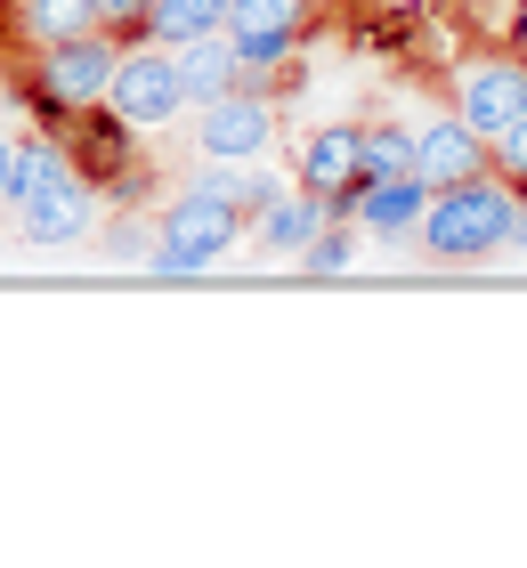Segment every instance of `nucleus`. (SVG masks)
<instances>
[{"instance_id":"1","label":"nucleus","mask_w":527,"mask_h":568,"mask_svg":"<svg viewBox=\"0 0 527 568\" xmlns=\"http://www.w3.org/2000/svg\"><path fill=\"white\" fill-rule=\"evenodd\" d=\"M511 203L519 187L511 179H463V187H438L430 203H422V252L430 261H495V252L511 244Z\"/></svg>"},{"instance_id":"2","label":"nucleus","mask_w":527,"mask_h":568,"mask_svg":"<svg viewBox=\"0 0 527 568\" xmlns=\"http://www.w3.org/2000/svg\"><path fill=\"white\" fill-rule=\"evenodd\" d=\"M244 227H252V220L235 212V203L203 195V187H188V195H171L163 227H154L146 268H154V276H195V268L220 261V252H235V236H244Z\"/></svg>"},{"instance_id":"3","label":"nucleus","mask_w":527,"mask_h":568,"mask_svg":"<svg viewBox=\"0 0 527 568\" xmlns=\"http://www.w3.org/2000/svg\"><path fill=\"white\" fill-rule=\"evenodd\" d=\"M105 106H114L130 131H163V122L188 114V82H179V58L163 41H130L114 82H105Z\"/></svg>"},{"instance_id":"4","label":"nucleus","mask_w":527,"mask_h":568,"mask_svg":"<svg viewBox=\"0 0 527 568\" xmlns=\"http://www.w3.org/2000/svg\"><path fill=\"white\" fill-rule=\"evenodd\" d=\"M114 65H122V41L98 33V24L73 33V41H49L41 49V106H49V122L73 114V106H98L105 82H114Z\"/></svg>"},{"instance_id":"5","label":"nucleus","mask_w":527,"mask_h":568,"mask_svg":"<svg viewBox=\"0 0 527 568\" xmlns=\"http://www.w3.org/2000/svg\"><path fill=\"white\" fill-rule=\"evenodd\" d=\"M268 139H276V106L260 90H244V82L195 106V146L211 154V163H260Z\"/></svg>"},{"instance_id":"6","label":"nucleus","mask_w":527,"mask_h":568,"mask_svg":"<svg viewBox=\"0 0 527 568\" xmlns=\"http://www.w3.org/2000/svg\"><path fill=\"white\" fill-rule=\"evenodd\" d=\"M58 131V146H65V163H73V179H90V187H122L130 179V122L105 106H73V114H58L49 122Z\"/></svg>"},{"instance_id":"7","label":"nucleus","mask_w":527,"mask_h":568,"mask_svg":"<svg viewBox=\"0 0 527 568\" xmlns=\"http://www.w3.org/2000/svg\"><path fill=\"white\" fill-rule=\"evenodd\" d=\"M455 114H463L487 146H495V139H504L511 122L527 114V58H487V65H470V73H463Z\"/></svg>"},{"instance_id":"8","label":"nucleus","mask_w":527,"mask_h":568,"mask_svg":"<svg viewBox=\"0 0 527 568\" xmlns=\"http://www.w3.org/2000/svg\"><path fill=\"white\" fill-rule=\"evenodd\" d=\"M495 171V146L470 131L463 114H446V122H430V131H414V179L422 187H463V179H487Z\"/></svg>"},{"instance_id":"9","label":"nucleus","mask_w":527,"mask_h":568,"mask_svg":"<svg viewBox=\"0 0 527 568\" xmlns=\"http://www.w3.org/2000/svg\"><path fill=\"white\" fill-rule=\"evenodd\" d=\"M17 227H24V244H41V252L82 244L90 227H98V187H90V179H65V187L24 195V203H17Z\"/></svg>"},{"instance_id":"10","label":"nucleus","mask_w":527,"mask_h":568,"mask_svg":"<svg viewBox=\"0 0 527 568\" xmlns=\"http://www.w3.org/2000/svg\"><path fill=\"white\" fill-rule=\"evenodd\" d=\"M301 187H316V195H357L365 187V139L349 131V122L308 131V146H301Z\"/></svg>"},{"instance_id":"11","label":"nucleus","mask_w":527,"mask_h":568,"mask_svg":"<svg viewBox=\"0 0 527 568\" xmlns=\"http://www.w3.org/2000/svg\"><path fill=\"white\" fill-rule=\"evenodd\" d=\"M422 203H430V187L406 171V179H365V187L349 195V220L365 227V236H414L422 227Z\"/></svg>"},{"instance_id":"12","label":"nucleus","mask_w":527,"mask_h":568,"mask_svg":"<svg viewBox=\"0 0 527 568\" xmlns=\"http://www.w3.org/2000/svg\"><path fill=\"white\" fill-rule=\"evenodd\" d=\"M179 82H188V106H203V98L235 90V41L227 33H203V41H179Z\"/></svg>"},{"instance_id":"13","label":"nucleus","mask_w":527,"mask_h":568,"mask_svg":"<svg viewBox=\"0 0 527 568\" xmlns=\"http://www.w3.org/2000/svg\"><path fill=\"white\" fill-rule=\"evenodd\" d=\"M203 33H227V0H154L146 9V41H203Z\"/></svg>"},{"instance_id":"14","label":"nucleus","mask_w":527,"mask_h":568,"mask_svg":"<svg viewBox=\"0 0 527 568\" xmlns=\"http://www.w3.org/2000/svg\"><path fill=\"white\" fill-rule=\"evenodd\" d=\"M235 41V82L260 90L276 65H293V41H301V24H260V33H227Z\"/></svg>"},{"instance_id":"15","label":"nucleus","mask_w":527,"mask_h":568,"mask_svg":"<svg viewBox=\"0 0 527 568\" xmlns=\"http://www.w3.org/2000/svg\"><path fill=\"white\" fill-rule=\"evenodd\" d=\"M65 179H73V163H65L58 131H41V139H24V146H17V203H24V195H41V187H65Z\"/></svg>"},{"instance_id":"16","label":"nucleus","mask_w":527,"mask_h":568,"mask_svg":"<svg viewBox=\"0 0 527 568\" xmlns=\"http://www.w3.org/2000/svg\"><path fill=\"white\" fill-rule=\"evenodd\" d=\"M24 24H33V41H73L98 24V0H24Z\"/></svg>"},{"instance_id":"17","label":"nucleus","mask_w":527,"mask_h":568,"mask_svg":"<svg viewBox=\"0 0 527 568\" xmlns=\"http://www.w3.org/2000/svg\"><path fill=\"white\" fill-rule=\"evenodd\" d=\"M365 139V179H406L414 171V131H398V122H374Z\"/></svg>"},{"instance_id":"18","label":"nucleus","mask_w":527,"mask_h":568,"mask_svg":"<svg viewBox=\"0 0 527 568\" xmlns=\"http://www.w3.org/2000/svg\"><path fill=\"white\" fill-rule=\"evenodd\" d=\"M349 261H357V236H349L341 220H325V227H316V236L301 244V268H308V276H341Z\"/></svg>"},{"instance_id":"19","label":"nucleus","mask_w":527,"mask_h":568,"mask_svg":"<svg viewBox=\"0 0 527 568\" xmlns=\"http://www.w3.org/2000/svg\"><path fill=\"white\" fill-rule=\"evenodd\" d=\"M308 0H227V33H260V24H301Z\"/></svg>"},{"instance_id":"20","label":"nucleus","mask_w":527,"mask_h":568,"mask_svg":"<svg viewBox=\"0 0 527 568\" xmlns=\"http://www.w3.org/2000/svg\"><path fill=\"white\" fill-rule=\"evenodd\" d=\"M146 9H154V0H98V33H114L122 49L146 41Z\"/></svg>"},{"instance_id":"21","label":"nucleus","mask_w":527,"mask_h":568,"mask_svg":"<svg viewBox=\"0 0 527 568\" xmlns=\"http://www.w3.org/2000/svg\"><path fill=\"white\" fill-rule=\"evenodd\" d=\"M495 179H511V187H527V114L511 122L504 139H495Z\"/></svg>"},{"instance_id":"22","label":"nucleus","mask_w":527,"mask_h":568,"mask_svg":"<svg viewBox=\"0 0 527 568\" xmlns=\"http://www.w3.org/2000/svg\"><path fill=\"white\" fill-rule=\"evenodd\" d=\"M0 203H17V139H0Z\"/></svg>"},{"instance_id":"23","label":"nucleus","mask_w":527,"mask_h":568,"mask_svg":"<svg viewBox=\"0 0 527 568\" xmlns=\"http://www.w3.org/2000/svg\"><path fill=\"white\" fill-rule=\"evenodd\" d=\"M511 244H519V252H527V195H519V203H511Z\"/></svg>"},{"instance_id":"24","label":"nucleus","mask_w":527,"mask_h":568,"mask_svg":"<svg viewBox=\"0 0 527 568\" xmlns=\"http://www.w3.org/2000/svg\"><path fill=\"white\" fill-rule=\"evenodd\" d=\"M511 49L527 58V0H519V17H511Z\"/></svg>"},{"instance_id":"25","label":"nucleus","mask_w":527,"mask_h":568,"mask_svg":"<svg viewBox=\"0 0 527 568\" xmlns=\"http://www.w3.org/2000/svg\"><path fill=\"white\" fill-rule=\"evenodd\" d=\"M519 195H527V187H519Z\"/></svg>"}]
</instances>
